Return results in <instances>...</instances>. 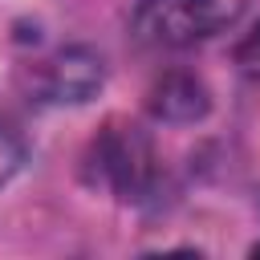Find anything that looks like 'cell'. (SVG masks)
I'll return each instance as SVG.
<instances>
[{"label": "cell", "mask_w": 260, "mask_h": 260, "mask_svg": "<svg viewBox=\"0 0 260 260\" xmlns=\"http://www.w3.org/2000/svg\"><path fill=\"white\" fill-rule=\"evenodd\" d=\"M150 106H154V114H162L171 122H191V118H199L207 110V89L191 73H171V77H162L154 85Z\"/></svg>", "instance_id": "4"}, {"label": "cell", "mask_w": 260, "mask_h": 260, "mask_svg": "<svg viewBox=\"0 0 260 260\" xmlns=\"http://www.w3.org/2000/svg\"><path fill=\"white\" fill-rule=\"evenodd\" d=\"M102 85V61L89 49H61L45 61L41 93L53 102H85Z\"/></svg>", "instance_id": "3"}, {"label": "cell", "mask_w": 260, "mask_h": 260, "mask_svg": "<svg viewBox=\"0 0 260 260\" xmlns=\"http://www.w3.org/2000/svg\"><path fill=\"white\" fill-rule=\"evenodd\" d=\"M256 252H260V248H256Z\"/></svg>", "instance_id": "7"}, {"label": "cell", "mask_w": 260, "mask_h": 260, "mask_svg": "<svg viewBox=\"0 0 260 260\" xmlns=\"http://www.w3.org/2000/svg\"><path fill=\"white\" fill-rule=\"evenodd\" d=\"M93 150H98V171H102V179H106L122 199H138V195L150 187L154 150H150V142H146L134 126H110Z\"/></svg>", "instance_id": "2"}, {"label": "cell", "mask_w": 260, "mask_h": 260, "mask_svg": "<svg viewBox=\"0 0 260 260\" xmlns=\"http://www.w3.org/2000/svg\"><path fill=\"white\" fill-rule=\"evenodd\" d=\"M244 4L248 0H142V8L134 12V28L150 45L183 49L236 24Z\"/></svg>", "instance_id": "1"}, {"label": "cell", "mask_w": 260, "mask_h": 260, "mask_svg": "<svg viewBox=\"0 0 260 260\" xmlns=\"http://www.w3.org/2000/svg\"><path fill=\"white\" fill-rule=\"evenodd\" d=\"M24 154H28V142H24V130H20V122H16V114L0 102V183H8L16 171H20V162H24Z\"/></svg>", "instance_id": "5"}, {"label": "cell", "mask_w": 260, "mask_h": 260, "mask_svg": "<svg viewBox=\"0 0 260 260\" xmlns=\"http://www.w3.org/2000/svg\"><path fill=\"white\" fill-rule=\"evenodd\" d=\"M236 57H240V65H244V69L260 73V24H256V28H252V37L236 49Z\"/></svg>", "instance_id": "6"}]
</instances>
